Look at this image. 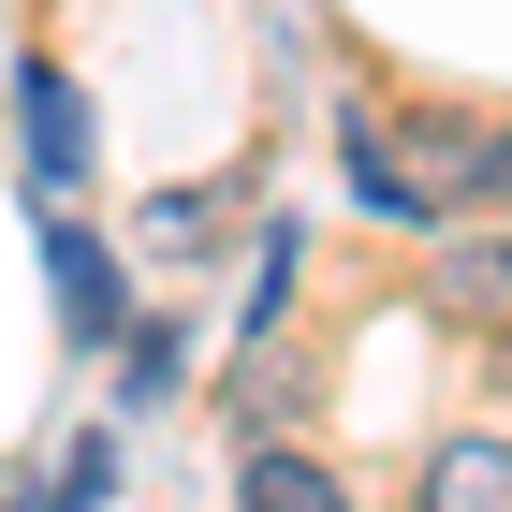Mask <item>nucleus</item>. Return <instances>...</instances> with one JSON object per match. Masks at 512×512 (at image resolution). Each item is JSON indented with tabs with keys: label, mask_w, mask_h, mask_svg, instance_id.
<instances>
[{
	"label": "nucleus",
	"mask_w": 512,
	"mask_h": 512,
	"mask_svg": "<svg viewBox=\"0 0 512 512\" xmlns=\"http://www.w3.org/2000/svg\"><path fill=\"white\" fill-rule=\"evenodd\" d=\"M425 512H512V439L498 425L439 439V454H425Z\"/></svg>",
	"instance_id": "f257e3e1"
},
{
	"label": "nucleus",
	"mask_w": 512,
	"mask_h": 512,
	"mask_svg": "<svg viewBox=\"0 0 512 512\" xmlns=\"http://www.w3.org/2000/svg\"><path fill=\"white\" fill-rule=\"evenodd\" d=\"M235 512H352V483L322 469V454H293V439H264L235 469Z\"/></svg>",
	"instance_id": "f03ea898"
},
{
	"label": "nucleus",
	"mask_w": 512,
	"mask_h": 512,
	"mask_svg": "<svg viewBox=\"0 0 512 512\" xmlns=\"http://www.w3.org/2000/svg\"><path fill=\"white\" fill-rule=\"evenodd\" d=\"M44 264H59V308H74V337H118V308H132V293H118V264H103L74 220H44Z\"/></svg>",
	"instance_id": "7ed1b4c3"
},
{
	"label": "nucleus",
	"mask_w": 512,
	"mask_h": 512,
	"mask_svg": "<svg viewBox=\"0 0 512 512\" xmlns=\"http://www.w3.org/2000/svg\"><path fill=\"white\" fill-rule=\"evenodd\" d=\"M15 103H30V161H44V191H74V176H88V118H74V88L30 59V74H15Z\"/></svg>",
	"instance_id": "20e7f679"
},
{
	"label": "nucleus",
	"mask_w": 512,
	"mask_h": 512,
	"mask_svg": "<svg viewBox=\"0 0 512 512\" xmlns=\"http://www.w3.org/2000/svg\"><path fill=\"white\" fill-rule=\"evenodd\" d=\"M337 147H352V191L381 205V220H439V205H425V176H410V161H395V147H381V132H366V118L337 132Z\"/></svg>",
	"instance_id": "39448f33"
},
{
	"label": "nucleus",
	"mask_w": 512,
	"mask_h": 512,
	"mask_svg": "<svg viewBox=\"0 0 512 512\" xmlns=\"http://www.w3.org/2000/svg\"><path fill=\"white\" fill-rule=\"evenodd\" d=\"M103 483H118V454H103V439H74V469L44 483V498H30V512H88V498H103Z\"/></svg>",
	"instance_id": "423d86ee"
}]
</instances>
